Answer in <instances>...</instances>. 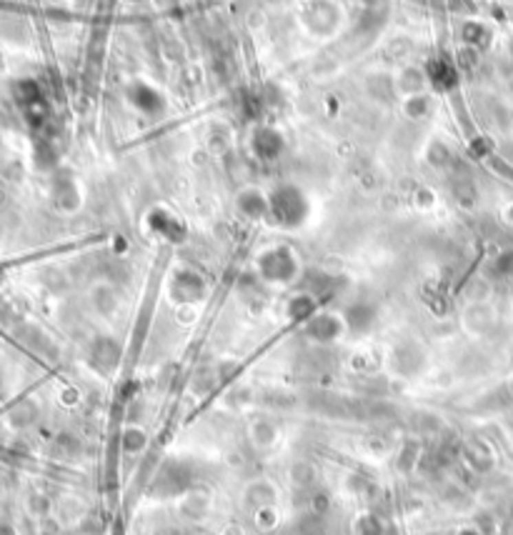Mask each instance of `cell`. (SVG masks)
Here are the masks:
<instances>
[{
  "label": "cell",
  "mask_w": 513,
  "mask_h": 535,
  "mask_svg": "<svg viewBox=\"0 0 513 535\" xmlns=\"http://www.w3.org/2000/svg\"><path fill=\"white\" fill-rule=\"evenodd\" d=\"M256 151L263 155V158H273L281 153V135L271 128H258L256 133Z\"/></svg>",
  "instance_id": "obj_3"
},
{
  "label": "cell",
  "mask_w": 513,
  "mask_h": 535,
  "mask_svg": "<svg viewBox=\"0 0 513 535\" xmlns=\"http://www.w3.org/2000/svg\"><path fill=\"white\" fill-rule=\"evenodd\" d=\"M358 525H361V535H381V525L368 515L358 521Z\"/></svg>",
  "instance_id": "obj_6"
},
{
  "label": "cell",
  "mask_w": 513,
  "mask_h": 535,
  "mask_svg": "<svg viewBox=\"0 0 513 535\" xmlns=\"http://www.w3.org/2000/svg\"><path fill=\"white\" fill-rule=\"evenodd\" d=\"M268 208L273 210L276 220H281L285 226H293V223H298V220L303 218V200H301V193L291 186L278 188V190L271 195V200H268Z\"/></svg>",
  "instance_id": "obj_1"
},
{
  "label": "cell",
  "mask_w": 513,
  "mask_h": 535,
  "mask_svg": "<svg viewBox=\"0 0 513 535\" xmlns=\"http://www.w3.org/2000/svg\"><path fill=\"white\" fill-rule=\"evenodd\" d=\"M308 330H311V336L320 338V340H328V338H336V333H338V323L328 316H320V318H313Z\"/></svg>",
  "instance_id": "obj_4"
},
{
  "label": "cell",
  "mask_w": 513,
  "mask_h": 535,
  "mask_svg": "<svg viewBox=\"0 0 513 535\" xmlns=\"http://www.w3.org/2000/svg\"><path fill=\"white\" fill-rule=\"evenodd\" d=\"M143 443H146V440H143V433H138V430H128V433H125V440H123L125 450L135 453V450H138Z\"/></svg>",
  "instance_id": "obj_5"
},
{
  "label": "cell",
  "mask_w": 513,
  "mask_h": 535,
  "mask_svg": "<svg viewBox=\"0 0 513 535\" xmlns=\"http://www.w3.org/2000/svg\"><path fill=\"white\" fill-rule=\"evenodd\" d=\"M461 535H479V533H473V530H466V533H461Z\"/></svg>",
  "instance_id": "obj_7"
},
{
  "label": "cell",
  "mask_w": 513,
  "mask_h": 535,
  "mask_svg": "<svg viewBox=\"0 0 513 535\" xmlns=\"http://www.w3.org/2000/svg\"><path fill=\"white\" fill-rule=\"evenodd\" d=\"M261 273L268 278V281H291L293 273H296V261L293 255L285 250V248H276V250H268L261 258Z\"/></svg>",
  "instance_id": "obj_2"
}]
</instances>
